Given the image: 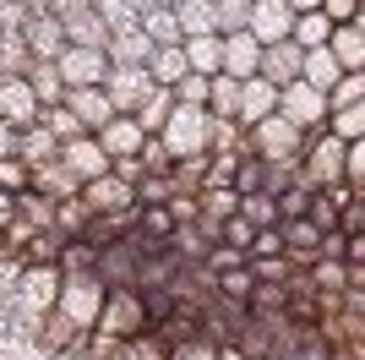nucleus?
<instances>
[{
  "instance_id": "58",
  "label": "nucleus",
  "mask_w": 365,
  "mask_h": 360,
  "mask_svg": "<svg viewBox=\"0 0 365 360\" xmlns=\"http://www.w3.org/2000/svg\"><path fill=\"white\" fill-rule=\"evenodd\" d=\"M28 22V6L22 0H0V28H22Z\"/></svg>"
},
{
  "instance_id": "49",
  "label": "nucleus",
  "mask_w": 365,
  "mask_h": 360,
  "mask_svg": "<svg viewBox=\"0 0 365 360\" xmlns=\"http://www.w3.org/2000/svg\"><path fill=\"white\" fill-rule=\"evenodd\" d=\"M344 180H349L354 191H365V136L344 142Z\"/></svg>"
},
{
  "instance_id": "37",
  "label": "nucleus",
  "mask_w": 365,
  "mask_h": 360,
  "mask_svg": "<svg viewBox=\"0 0 365 360\" xmlns=\"http://www.w3.org/2000/svg\"><path fill=\"white\" fill-rule=\"evenodd\" d=\"M284 295H289L284 279H262V284H251V295H245V311H273V316H284Z\"/></svg>"
},
{
  "instance_id": "62",
  "label": "nucleus",
  "mask_w": 365,
  "mask_h": 360,
  "mask_svg": "<svg viewBox=\"0 0 365 360\" xmlns=\"http://www.w3.org/2000/svg\"><path fill=\"white\" fill-rule=\"evenodd\" d=\"M153 6H175V0H153Z\"/></svg>"
},
{
  "instance_id": "59",
  "label": "nucleus",
  "mask_w": 365,
  "mask_h": 360,
  "mask_svg": "<svg viewBox=\"0 0 365 360\" xmlns=\"http://www.w3.org/2000/svg\"><path fill=\"white\" fill-rule=\"evenodd\" d=\"M88 6H93V0H49V11L61 16V22H66V16H76V11H88Z\"/></svg>"
},
{
  "instance_id": "15",
  "label": "nucleus",
  "mask_w": 365,
  "mask_h": 360,
  "mask_svg": "<svg viewBox=\"0 0 365 360\" xmlns=\"http://www.w3.org/2000/svg\"><path fill=\"white\" fill-rule=\"evenodd\" d=\"M224 39V49H218V71H229L235 82L240 76H257V60H262V44L251 39L245 28H235V33H218Z\"/></svg>"
},
{
  "instance_id": "3",
  "label": "nucleus",
  "mask_w": 365,
  "mask_h": 360,
  "mask_svg": "<svg viewBox=\"0 0 365 360\" xmlns=\"http://www.w3.org/2000/svg\"><path fill=\"white\" fill-rule=\"evenodd\" d=\"M245 142H251V153L267 159V164H294L300 148H305V131H300V126H289V120L273 109V115H262L257 126H245Z\"/></svg>"
},
{
  "instance_id": "26",
  "label": "nucleus",
  "mask_w": 365,
  "mask_h": 360,
  "mask_svg": "<svg viewBox=\"0 0 365 360\" xmlns=\"http://www.w3.org/2000/svg\"><path fill=\"white\" fill-rule=\"evenodd\" d=\"M207 153H251L245 126L235 115H207Z\"/></svg>"
},
{
  "instance_id": "4",
  "label": "nucleus",
  "mask_w": 365,
  "mask_h": 360,
  "mask_svg": "<svg viewBox=\"0 0 365 360\" xmlns=\"http://www.w3.org/2000/svg\"><path fill=\"white\" fill-rule=\"evenodd\" d=\"M93 328L109 333V339H131V333L148 328V316H142V300L131 284H115L104 289V306H98V316H93Z\"/></svg>"
},
{
  "instance_id": "24",
  "label": "nucleus",
  "mask_w": 365,
  "mask_h": 360,
  "mask_svg": "<svg viewBox=\"0 0 365 360\" xmlns=\"http://www.w3.org/2000/svg\"><path fill=\"white\" fill-rule=\"evenodd\" d=\"M338 76H344V66L333 60V49H327V44H311V49L300 55V82H311V88L327 93Z\"/></svg>"
},
{
  "instance_id": "12",
  "label": "nucleus",
  "mask_w": 365,
  "mask_h": 360,
  "mask_svg": "<svg viewBox=\"0 0 365 360\" xmlns=\"http://www.w3.org/2000/svg\"><path fill=\"white\" fill-rule=\"evenodd\" d=\"M22 44H28V60H55L61 44H66L61 16H55V11H28V22H22Z\"/></svg>"
},
{
  "instance_id": "28",
  "label": "nucleus",
  "mask_w": 365,
  "mask_h": 360,
  "mask_svg": "<svg viewBox=\"0 0 365 360\" xmlns=\"http://www.w3.org/2000/svg\"><path fill=\"white\" fill-rule=\"evenodd\" d=\"M169 104H175V88H158V82H153V88L142 93V104L131 109V120H137V126H142V136H153V131H158V126H164Z\"/></svg>"
},
{
  "instance_id": "45",
  "label": "nucleus",
  "mask_w": 365,
  "mask_h": 360,
  "mask_svg": "<svg viewBox=\"0 0 365 360\" xmlns=\"http://www.w3.org/2000/svg\"><path fill=\"white\" fill-rule=\"evenodd\" d=\"M137 164H142V175H169V148L158 142V136H142V148H137Z\"/></svg>"
},
{
  "instance_id": "54",
  "label": "nucleus",
  "mask_w": 365,
  "mask_h": 360,
  "mask_svg": "<svg viewBox=\"0 0 365 360\" xmlns=\"http://www.w3.org/2000/svg\"><path fill=\"white\" fill-rule=\"evenodd\" d=\"M164 208H169V219H175V224H191V219H197V191H175Z\"/></svg>"
},
{
  "instance_id": "43",
  "label": "nucleus",
  "mask_w": 365,
  "mask_h": 360,
  "mask_svg": "<svg viewBox=\"0 0 365 360\" xmlns=\"http://www.w3.org/2000/svg\"><path fill=\"white\" fill-rule=\"evenodd\" d=\"M360 99H365V71H344L333 88H327V109H338V104H360Z\"/></svg>"
},
{
  "instance_id": "42",
  "label": "nucleus",
  "mask_w": 365,
  "mask_h": 360,
  "mask_svg": "<svg viewBox=\"0 0 365 360\" xmlns=\"http://www.w3.org/2000/svg\"><path fill=\"white\" fill-rule=\"evenodd\" d=\"M245 16H251V0H213V33L245 28Z\"/></svg>"
},
{
  "instance_id": "57",
  "label": "nucleus",
  "mask_w": 365,
  "mask_h": 360,
  "mask_svg": "<svg viewBox=\"0 0 365 360\" xmlns=\"http://www.w3.org/2000/svg\"><path fill=\"white\" fill-rule=\"evenodd\" d=\"M213 349L218 344H207V339H185V344L169 349V360H213Z\"/></svg>"
},
{
  "instance_id": "21",
  "label": "nucleus",
  "mask_w": 365,
  "mask_h": 360,
  "mask_svg": "<svg viewBox=\"0 0 365 360\" xmlns=\"http://www.w3.org/2000/svg\"><path fill=\"white\" fill-rule=\"evenodd\" d=\"M93 136H98V148H104L109 159H120V153H137V148H142V126H137L131 115H109Z\"/></svg>"
},
{
  "instance_id": "44",
  "label": "nucleus",
  "mask_w": 365,
  "mask_h": 360,
  "mask_svg": "<svg viewBox=\"0 0 365 360\" xmlns=\"http://www.w3.org/2000/svg\"><path fill=\"white\" fill-rule=\"evenodd\" d=\"M22 66H28L22 28H0V71H22Z\"/></svg>"
},
{
  "instance_id": "36",
  "label": "nucleus",
  "mask_w": 365,
  "mask_h": 360,
  "mask_svg": "<svg viewBox=\"0 0 365 360\" xmlns=\"http://www.w3.org/2000/svg\"><path fill=\"white\" fill-rule=\"evenodd\" d=\"M175 22L180 33H213V0H175Z\"/></svg>"
},
{
  "instance_id": "46",
  "label": "nucleus",
  "mask_w": 365,
  "mask_h": 360,
  "mask_svg": "<svg viewBox=\"0 0 365 360\" xmlns=\"http://www.w3.org/2000/svg\"><path fill=\"white\" fill-rule=\"evenodd\" d=\"M38 120H44V126H49L55 136H61V142H71V136L82 131V120H76L66 104H44V109H38Z\"/></svg>"
},
{
  "instance_id": "11",
  "label": "nucleus",
  "mask_w": 365,
  "mask_h": 360,
  "mask_svg": "<svg viewBox=\"0 0 365 360\" xmlns=\"http://www.w3.org/2000/svg\"><path fill=\"white\" fill-rule=\"evenodd\" d=\"M289 22H294V11L284 6V0H251L245 33H251L257 44H278V39H289Z\"/></svg>"
},
{
  "instance_id": "27",
  "label": "nucleus",
  "mask_w": 365,
  "mask_h": 360,
  "mask_svg": "<svg viewBox=\"0 0 365 360\" xmlns=\"http://www.w3.org/2000/svg\"><path fill=\"white\" fill-rule=\"evenodd\" d=\"M61 33H66V44H88V49H104V39H109L104 16L93 11V6H88V11H76V16H66Z\"/></svg>"
},
{
  "instance_id": "18",
  "label": "nucleus",
  "mask_w": 365,
  "mask_h": 360,
  "mask_svg": "<svg viewBox=\"0 0 365 360\" xmlns=\"http://www.w3.org/2000/svg\"><path fill=\"white\" fill-rule=\"evenodd\" d=\"M148 55H153V39L142 33V22L115 28L104 39V60H109V66H148Z\"/></svg>"
},
{
  "instance_id": "20",
  "label": "nucleus",
  "mask_w": 365,
  "mask_h": 360,
  "mask_svg": "<svg viewBox=\"0 0 365 360\" xmlns=\"http://www.w3.org/2000/svg\"><path fill=\"white\" fill-rule=\"evenodd\" d=\"M61 153V136L49 131L44 120H28V126H16V148H11V159H22V164H44V159H55Z\"/></svg>"
},
{
  "instance_id": "17",
  "label": "nucleus",
  "mask_w": 365,
  "mask_h": 360,
  "mask_svg": "<svg viewBox=\"0 0 365 360\" xmlns=\"http://www.w3.org/2000/svg\"><path fill=\"white\" fill-rule=\"evenodd\" d=\"M300 55H305V49L294 44V39H278V44H262L257 76H267L273 88H284V82H294V76H300Z\"/></svg>"
},
{
  "instance_id": "34",
  "label": "nucleus",
  "mask_w": 365,
  "mask_h": 360,
  "mask_svg": "<svg viewBox=\"0 0 365 360\" xmlns=\"http://www.w3.org/2000/svg\"><path fill=\"white\" fill-rule=\"evenodd\" d=\"M327 131H333L338 142H354V136H365V99H360V104H338V109H327Z\"/></svg>"
},
{
  "instance_id": "23",
  "label": "nucleus",
  "mask_w": 365,
  "mask_h": 360,
  "mask_svg": "<svg viewBox=\"0 0 365 360\" xmlns=\"http://www.w3.org/2000/svg\"><path fill=\"white\" fill-rule=\"evenodd\" d=\"M28 186H33V191H44V196H76V186H82V180H76L61 159H44V164L28 169Z\"/></svg>"
},
{
  "instance_id": "40",
  "label": "nucleus",
  "mask_w": 365,
  "mask_h": 360,
  "mask_svg": "<svg viewBox=\"0 0 365 360\" xmlns=\"http://www.w3.org/2000/svg\"><path fill=\"white\" fill-rule=\"evenodd\" d=\"M93 256H98V246H93V240H61V256H55V262H61V273H82V268H93Z\"/></svg>"
},
{
  "instance_id": "1",
  "label": "nucleus",
  "mask_w": 365,
  "mask_h": 360,
  "mask_svg": "<svg viewBox=\"0 0 365 360\" xmlns=\"http://www.w3.org/2000/svg\"><path fill=\"white\" fill-rule=\"evenodd\" d=\"M98 306H104V279H98L93 268H82V273H61V295H55V311H61L76 333H88V328H93Z\"/></svg>"
},
{
  "instance_id": "55",
  "label": "nucleus",
  "mask_w": 365,
  "mask_h": 360,
  "mask_svg": "<svg viewBox=\"0 0 365 360\" xmlns=\"http://www.w3.org/2000/svg\"><path fill=\"white\" fill-rule=\"evenodd\" d=\"M28 186V164L22 159H0V191H22Z\"/></svg>"
},
{
  "instance_id": "47",
  "label": "nucleus",
  "mask_w": 365,
  "mask_h": 360,
  "mask_svg": "<svg viewBox=\"0 0 365 360\" xmlns=\"http://www.w3.org/2000/svg\"><path fill=\"white\" fill-rule=\"evenodd\" d=\"M93 11L104 16V28L115 33V28H131V22H137V6H131V0H93Z\"/></svg>"
},
{
  "instance_id": "53",
  "label": "nucleus",
  "mask_w": 365,
  "mask_h": 360,
  "mask_svg": "<svg viewBox=\"0 0 365 360\" xmlns=\"http://www.w3.org/2000/svg\"><path fill=\"white\" fill-rule=\"evenodd\" d=\"M207 99V76L202 71H185L180 82H175V104H202Z\"/></svg>"
},
{
  "instance_id": "60",
  "label": "nucleus",
  "mask_w": 365,
  "mask_h": 360,
  "mask_svg": "<svg viewBox=\"0 0 365 360\" xmlns=\"http://www.w3.org/2000/svg\"><path fill=\"white\" fill-rule=\"evenodd\" d=\"M213 360H251V355H245V349H235V344H218Z\"/></svg>"
},
{
  "instance_id": "16",
  "label": "nucleus",
  "mask_w": 365,
  "mask_h": 360,
  "mask_svg": "<svg viewBox=\"0 0 365 360\" xmlns=\"http://www.w3.org/2000/svg\"><path fill=\"white\" fill-rule=\"evenodd\" d=\"M0 120H6V126H28V120H38V104H33L28 76H22V71H0Z\"/></svg>"
},
{
  "instance_id": "48",
  "label": "nucleus",
  "mask_w": 365,
  "mask_h": 360,
  "mask_svg": "<svg viewBox=\"0 0 365 360\" xmlns=\"http://www.w3.org/2000/svg\"><path fill=\"white\" fill-rule=\"evenodd\" d=\"M131 191H137V202H169L180 186H175V175H142Z\"/></svg>"
},
{
  "instance_id": "25",
  "label": "nucleus",
  "mask_w": 365,
  "mask_h": 360,
  "mask_svg": "<svg viewBox=\"0 0 365 360\" xmlns=\"http://www.w3.org/2000/svg\"><path fill=\"white\" fill-rule=\"evenodd\" d=\"M218 49H224V39H218V33H191V39H180L185 71H202V76H213V71H218Z\"/></svg>"
},
{
  "instance_id": "13",
  "label": "nucleus",
  "mask_w": 365,
  "mask_h": 360,
  "mask_svg": "<svg viewBox=\"0 0 365 360\" xmlns=\"http://www.w3.org/2000/svg\"><path fill=\"white\" fill-rule=\"evenodd\" d=\"M327 49H333V60L344 66V71H365V11L349 16V22H333Z\"/></svg>"
},
{
  "instance_id": "14",
  "label": "nucleus",
  "mask_w": 365,
  "mask_h": 360,
  "mask_svg": "<svg viewBox=\"0 0 365 360\" xmlns=\"http://www.w3.org/2000/svg\"><path fill=\"white\" fill-rule=\"evenodd\" d=\"M76 196L88 202V213H115V208H125V202H137V191H131L120 175H109V169H104V175H93V180H82Z\"/></svg>"
},
{
  "instance_id": "6",
  "label": "nucleus",
  "mask_w": 365,
  "mask_h": 360,
  "mask_svg": "<svg viewBox=\"0 0 365 360\" xmlns=\"http://www.w3.org/2000/svg\"><path fill=\"white\" fill-rule=\"evenodd\" d=\"M55 71H61L66 88H93V82H104L109 60L104 49H88V44H61V55H55Z\"/></svg>"
},
{
  "instance_id": "7",
  "label": "nucleus",
  "mask_w": 365,
  "mask_h": 360,
  "mask_svg": "<svg viewBox=\"0 0 365 360\" xmlns=\"http://www.w3.org/2000/svg\"><path fill=\"white\" fill-rule=\"evenodd\" d=\"M98 88L109 93V104H115V115H131V109L142 104V93H148L153 82H148V66H109Z\"/></svg>"
},
{
  "instance_id": "5",
  "label": "nucleus",
  "mask_w": 365,
  "mask_h": 360,
  "mask_svg": "<svg viewBox=\"0 0 365 360\" xmlns=\"http://www.w3.org/2000/svg\"><path fill=\"white\" fill-rule=\"evenodd\" d=\"M278 115L289 120V126H300V131H322L327 126V93L294 76V82L278 88Z\"/></svg>"
},
{
  "instance_id": "56",
  "label": "nucleus",
  "mask_w": 365,
  "mask_h": 360,
  "mask_svg": "<svg viewBox=\"0 0 365 360\" xmlns=\"http://www.w3.org/2000/svg\"><path fill=\"white\" fill-rule=\"evenodd\" d=\"M317 6H322V16H327V22H349V16L365 11V0H317Z\"/></svg>"
},
{
  "instance_id": "51",
  "label": "nucleus",
  "mask_w": 365,
  "mask_h": 360,
  "mask_svg": "<svg viewBox=\"0 0 365 360\" xmlns=\"http://www.w3.org/2000/svg\"><path fill=\"white\" fill-rule=\"evenodd\" d=\"M338 229L344 235H365V191H354L349 202H338Z\"/></svg>"
},
{
  "instance_id": "39",
  "label": "nucleus",
  "mask_w": 365,
  "mask_h": 360,
  "mask_svg": "<svg viewBox=\"0 0 365 360\" xmlns=\"http://www.w3.org/2000/svg\"><path fill=\"white\" fill-rule=\"evenodd\" d=\"M262 180H267V159H257V153H240V159H235V175H229V186H235V191H262Z\"/></svg>"
},
{
  "instance_id": "8",
  "label": "nucleus",
  "mask_w": 365,
  "mask_h": 360,
  "mask_svg": "<svg viewBox=\"0 0 365 360\" xmlns=\"http://www.w3.org/2000/svg\"><path fill=\"white\" fill-rule=\"evenodd\" d=\"M93 273L104 279V289L137 284V251H131V240H125V235L104 240V246H98V256H93Z\"/></svg>"
},
{
  "instance_id": "38",
  "label": "nucleus",
  "mask_w": 365,
  "mask_h": 360,
  "mask_svg": "<svg viewBox=\"0 0 365 360\" xmlns=\"http://www.w3.org/2000/svg\"><path fill=\"white\" fill-rule=\"evenodd\" d=\"M235 88H240V82H235L229 71H213V76H207V99H202V109H207V115H235Z\"/></svg>"
},
{
  "instance_id": "33",
  "label": "nucleus",
  "mask_w": 365,
  "mask_h": 360,
  "mask_svg": "<svg viewBox=\"0 0 365 360\" xmlns=\"http://www.w3.org/2000/svg\"><path fill=\"white\" fill-rule=\"evenodd\" d=\"M327 33H333V22L322 16V6H311V11H294V22H289V39H294L300 49L327 44Z\"/></svg>"
},
{
  "instance_id": "35",
  "label": "nucleus",
  "mask_w": 365,
  "mask_h": 360,
  "mask_svg": "<svg viewBox=\"0 0 365 360\" xmlns=\"http://www.w3.org/2000/svg\"><path fill=\"white\" fill-rule=\"evenodd\" d=\"M235 213H240V219H245L251 229H273V224H278V202H273L267 191H245Z\"/></svg>"
},
{
  "instance_id": "41",
  "label": "nucleus",
  "mask_w": 365,
  "mask_h": 360,
  "mask_svg": "<svg viewBox=\"0 0 365 360\" xmlns=\"http://www.w3.org/2000/svg\"><path fill=\"white\" fill-rule=\"evenodd\" d=\"M305 273H311V289H344V279H349V268L338 256H317Z\"/></svg>"
},
{
  "instance_id": "22",
  "label": "nucleus",
  "mask_w": 365,
  "mask_h": 360,
  "mask_svg": "<svg viewBox=\"0 0 365 360\" xmlns=\"http://www.w3.org/2000/svg\"><path fill=\"white\" fill-rule=\"evenodd\" d=\"M22 76H28V93H33V104H38V109L66 99V82H61V71H55V60H28Z\"/></svg>"
},
{
  "instance_id": "32",
  "label": "nucleus",
  "mask_w": 365,
  "mask_h": 360,
  "mask_svg": "<svg viewBox=\"0 0 365 360\" xmlns=\"http://www.w3.org/2000/svg\"><path fill=\"white\" fill-rule=\"evenodd\" d=\"M109 360H169V344L153 328H142V333H131V339H120V349Z\"/></svg>"
},
{
  "instance_id": "30",
  "label": "nucleus",
  "mask_w": 365,
  "mask_h": 360,
  "mask_svg": "<svg viewBox=\"0 0 365 360\" xmlns=\"http://www.w3.org/2000/svg\"><path fill=\"white\" fill-rule=\"evenodd\" d=\"M137 22H142V33L153 39V49H158V44H180V39H185L180 22H175V6H148Z\"/></svg>"
},
{
  "instance_id": "52",
  "label": "nucleus",
  "mask_w": 365,
  "mask_h": 360,
  "mask_svg": "<svg viewBox=\"0 0 365 360\" xmlns=\"http://www.w3.org/2000/svg\"><path fill=\"white\" fill-rule=\"evenodd\" d=\"M148 235H158V240H169V229H175V219H169V208L164 202H142V219H137Z\"/></svg>"
},
{
  "instance_id": "29",
  "label": "nucleus",
  "mask_w": 365,
  "mask_h": 360,
  "mask_svg": "<svg viewBox=\"0 0 365 360\" xmlns=\"http://www.w3.org/2000/svg\"><path fill=\"white\" fill-rule=\"evenodd\" d=\"M185 76V55H180V44H158L148 55V82H158V88H175Z\"/></svg>"
},
{
  "instance_id": "61",
  "label": "nucleus",
  "mask_w": 365,
  "mask_h": 360,
  "mask_svg": "<svg viewBox=\"0 0 365 360\" xmlns=\"http://www.w3.org/2000/svg\"><path fill=\"white\" fill-rule=\"evenodd\" d=\"M284 6H289V11H311V6H317V0H284Z\"/></svg>"
},
{
  "instance_id": "31",
  "label": "nucleus",
  "mask_w": 365,
  "mask_h": 360,
  "mask_svg": "<svg viewBox=\"0 0 365 360\" xmlns=\"http://www.w3.org/2000/svg\"><path fill=\"white\" fill-rule=\"evenodd\" d=\"M16 213H22L33 229H49V235H55V196L33 191V186H22V191H16Z\"/></svg>"
},
{
  "instance_id": "9",
  "label": "nucleus",
  "mask_w": 365,
  "mask_h": 360,
  "mask_svg": "<svg viewBox=\"0 0 365 360\" xmlns=\"http://www.w3.org/2000/svg\"><path fill=\"white\" fill-rule=\"evenodd\" d=\"M55 159H61L76 180H93V175H104V169H109V153L98 148V136H93V131H76L71 142H61Z\"/></svg>"
},
{
  "instance_id": "2",
  "label": "nucleus",
  "mask_w": 365,
  "mask_h": 360,
  "mask_svg": "<svg viewBox=\"0 0 365 360\" xmlns=\"http://www.w3.org/2000/svg\"><path fill=\"white\" fill-rule=\"evenodd\" d=\"M158 142L169 148V159H191V153H207V109L202 104H169L164 126H158Z\"/></svg>"
},
{
  "instance_id": "50",
  "label": "nucleus",
  "mask_w": 365,
  "mask_h": 360,
  "mask_svg": "<svg viewBox=\"0 0 365 360\" xmlns=\"http://www.w3.org/2000/svg\"><path fill=\"white\" fill-rule=\"evenodd\" d=\"M235 159H240V153H207V164H202V186H229ZM202 186H197V191H202Z\"/></svg>"
},
{
  "instance_id": "19",
  "label": "nucleus",
  "mask_w": 365,
  "mask_h": 360,
  "mask_svg": "<svg viewBox=\"0 0 365 360\" xmlns=\"http://www.w3.org/2000/svg\"><path fill=\"white\" fill-rule=\"evenodd\" d=\"M66 109H71L76 120H82V131H98L109 115H115V104H109V93L93 82V88H66V99H61Z\"/></svg>"
},
{
  "instance_id": "10",
  "label": "nucleus",
  "mask_w": 365,
  "mask_h": 360,
  "mask_svg": "<svg viewBox=\"0 0 365 360\" xmlns=\"http://www.w3.org/2000/svg\"><path fill=\"white\" fill-rule=\"evenodd\" d=\"M278 109V88L267 76H240V88H235V120L240 126H257L262 115H273Z\"/></svg>"
}]
</instances>
